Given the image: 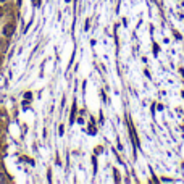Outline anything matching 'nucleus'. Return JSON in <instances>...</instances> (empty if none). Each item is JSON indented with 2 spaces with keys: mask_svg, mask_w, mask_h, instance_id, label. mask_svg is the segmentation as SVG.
I'll return each instance as SVG.
<instances>
[{
  "mask_svg": "<svg viewBox=\"0 0 184 184\" xmlns=\"http://www.w3.org/2000/svg\"><path fill=\"white\" fill-rule=\"evenodd\" d=\"M0 2H7V0H0Z\"/></svg>",
  "mask_w": 184,
  "mask_h": 184,
  "instance_id": "nucleus-5",
  "label": "nucleus"
},
{
  "mask_svg": "<svg viewBox=\"0 0 184 184\" xmlns=\"http://www.w3.org/2000/svg\"><path fill=\"white\" fill-rule=\"evenodd\" d=\"M0 61H2V60H0Z\"/></svg>",
  "mask_w": 184,
  "mask_h": 184,
  "instance_id": "nucleus-6",
  "label": "nucleus"
},
{
  "mask_svg": "<svg viewBox=\"0 0 184 184\" xmlns=\"http://www.w3.org/2000/svg\"><path fill=\"white\" fill-rule=\"evenodd\" d=\"M0 119H3V121H7V119H8L7 113H3V111H0Z\"/></svg>",
  "mask_w": 184,
  "mask_h": 184,
  "instance_id": "nucleus-3",
  "label": "nucleus"
},
{
  "mask_svg": "<svg viewBox=\"0 0 184 184\" xmlns=\"http://www.w3.org/2000/svg\"><path fill=\"white\" fill-rule=\"evenodd\" d=\"M13 32H15V26H13V24H5L3 26V36L5 37L13 36Z\"/></svg>",
  "mask_w": 184,
  "mask_h": 184,
  "instance_id": "nucleus-1",
  "label": "nucleus"
},
{
  "mask_svg": "<svg viewBox=\"0 0 184 184\" xmlns=\"http://www.w3.org/2000/svg\"><path fill=\"white\" fill-rule=\"evenodd\" d=\"M2 15H3V10H2V8H0V16H2Z\"/></svg>",
  "mask_w": 184,
  "mask_h": 184,
  "instance_id": "nucleus-4",
  "label": "nucleus"
},
{
  "mask_svg": "<svg viewBox=\"0 0 184 184\" xmlns=\"http://www.w3.org/2000/svg\"><path fill=\"white\" fill-rule=\"evenodd\" d=\"M5 50H7V42L0 40V52H5Z\"/></svg>",
  "mask_w": 184,
  "mask_h": 184,
  "instance_id": "nucleus-2",
  "label": "nucleus"
}]
</instances>
